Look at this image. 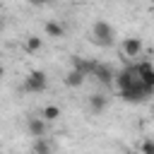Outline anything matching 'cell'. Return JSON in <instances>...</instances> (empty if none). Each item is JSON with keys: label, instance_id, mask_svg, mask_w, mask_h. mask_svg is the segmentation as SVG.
Instances as JSON below:
<instances>
[{"label": "cell", "instance_id": "cell-1", "mask_svg": "<svg viewBox=\"0 0 154 154\" xmlns=\"http://www.w3.org/2000/svg\"><path fill=\"white\" fill-rule=\"evenodd\" d=\"M113 41H116L113 26H111L106 19H96V22L91 24V43H96V46H101V48H111Z\"/></svg>", "mask_w": 154, "mask_h": 154}, {"label": "cell", "instance_id": "cell-2", "mask_svg": "<svg viewBox=\"0 0 154 154\" xmlns=\"http://www.w3.org/2000/svg\"><path fill=\"white\" fill-rule=\"evenodd\" d=\"M149 96H154V89H152V87H147L142 79H140V82H135L132 87H128V89H123V91H120V99H123V101H128V103H142V101H147Z\"/></svg>", "mask_w": 154, "mask_h": 154}, {"label": "cell", "instance_id": "cell-3", "mask_svg": "<svg viewBox=\"0 0 154 154\" xmlns=\"http://www.w3.org/2000/svg\"><path fill=\"white\" fill-rule=\"evenodd\" d=\"M46 87H48V75L43 70H31L22 84V89L26 94H41V91H46Z\"/></svg>", "mask_w": 154, "mask_h": 154}, {"label": "cell", "instance_id": "cell-4", "mask_svg": "<svg viewBox=\"0 0 154 154\" xmlns=\"http://www.w3.org/2000/svg\"><path fill=\"white\" fill-rule=\"evenodd\" d=\"M135 82H140L137 65H128V67H123L120 72H116V87H118V91H123V89L132 87Z\"/></svg>", "mask_w": 154, "mask_h": 154}, {"label": "cell", "instance_id": "cell-5", "mask_svg": "<svg viewBox=\"0 0 154 154\" xmlns=\"http://www.w3.org/2000/svg\"><path fill=\"white\" fill-rule=\"evenodd\" d=\"M142 48H144V43H142V38L140 36H130V38H125L123 41V55L125 58H140L142 55Z\"/></svg>", "mask_w": 154, "mask_h": 154}, {"label": "cell", "instance_id": "cell-6", "mask_svg": "<svg viewBox=\"0 0 154 154\" xmlns=\"http://www.w3.org/2000/svg\"><path fill=\"white\" fill-rule=\"evenodd\" d=\"M94 77H96L103 87H111V84L116 82V72H113V67H108V65H103V63H99V65H96Z\"/></svg>", "mask_w": 154, "mask_h": 154}, {"label": "cell", "instance_id": "cell-7", "mask_svg": "<svg viewBox=\"0 0 154 154\" xmlns=\"http://www.w3.org/2000/svg\"><path fill=\"white\" fill-rule=\"evenodd\" d=\"M46 123H48V120H46L43 116H41V118H36V116L29 118V120H26L29 135H31V137H43V135H46Z\"/></svg>", "mask_w": 154, "mask_h": 154}, {"label": "cell", "instance_id": "cell-8", "mask_svg": "<svg viewBox=\"0 0 154 154\" xmlns=\"http://www.w3.org/2000/svg\"><path fill=\"white\" fill-rule=\"evenodd\" d=\"M137 75L147 87L154 89V65L152 63H137Z\"/></svg>", "mask_w": 154, "mask_h": 154}, {"label": "cell", "instance_id": "cell-9", "mask_svg": "<svg viewBox=\"0 0 154 154\" xmlns=\"http://www.w3.org/2000/svg\"><path fill=\"white\" fill-rule=\"evenodd\" d=\"M84 79H87V75H84L82 70H75V67L65 75V84H67V87H72V89L82 87V84H84Z\"/></svg>", "mask_w": 154, "mask_h": 154}, {"label": "cell", "instance_id": "cell-10", "mask_svg": "<svg viewBox=\"0 0 154 154\" xmlns=\"http://www.w3.org/2000/svg\"><path fill=\"white\" fill-rule=\"evenodd\" d=\"M106 106H108V101H106V96H101V94H94V96H89V111L91 113H103L106 111Z\"/></svg>", "mask_w": 154, "mask_h": 154}, {"label": "cell", "instance_id": "cell-11", "mask_svg": "<svg viewBox=\"0 0 154 154\" xmlns=\"http://www.w3.org/2000/svg\"><path fill=\"white\" fill-rule=\"evenodd\" d=\"M43 31H46V36H51V38H63V36H65V26H63L60 22H46Z\"/></svg>", "mask_w": 154, "mask_h": 154}, {"label": "cell", "instance_id": "cell-12", "mask_svg": "<svg viewBox=\"0 0 154 154\" xmlns=\"http://www.w3.org/2000/svg\"><path fill=\"white\" fill-rule=\"evenodd\" d=\"M41 48H43V38H38L36 34H31V36L24 38V51L26 53H38Z\"/></svg>", "mask_w": 154, "mask_h": 154}, {"label": "cell", "instance_id": "cell-13", "mask_svg": "<svg viewBox=\"0 0 154 154\" xmlns=\"http://www.w3.org/2000/svg\"><path fill=\"white\" fill-rule=\"evenodd\" d=\"M41 116H43L48 123H53V120H58V118H60V106H55V103H48V106H43Z\"/></svg>", "mask_w": 154, "mask_h": 154}, {"label": "cell", "instance_id": "cell-14", "mask_svg": "<svg viewBox=\"0 0 154 154\" xmlns=\"http://www.w3.org/2000/svg\"><path fill=\"white\" fill-rule=\"evenodd\" d=\"M31 152H36V154H48V152H51V144H48V142H46L43 137H34Z\"/></svg>", "mask_w": 154, "mask_h": 154}, {"label": "cell", "instance_id": "cell-15", "mask_svg": "<svg viewBox=\"0 0 154 154\" xmlns=\"http://www.w3.org/2000/svg\"><path fill=\"white\" fill-rule=\"evenodd\" d=\"M140 152H144V154H154V140H144V142L140 144Z\"/></svg>", "mask_w": 154, "mask_h": 154}, {"label": "cell", "instance_id": "cell-16", "mask_svg": "<svg viewBox=\"0 0 154 154\" xmlns=\"http://www.w3.org/2000/svg\"><path fill=\"white\" fill-rule=\"evenodd\" d=\"M29 2H34V5H46V2H53V0H29Z\"/></svg>", "mask_w": 154, "mask_h": 154}]
</instances>
